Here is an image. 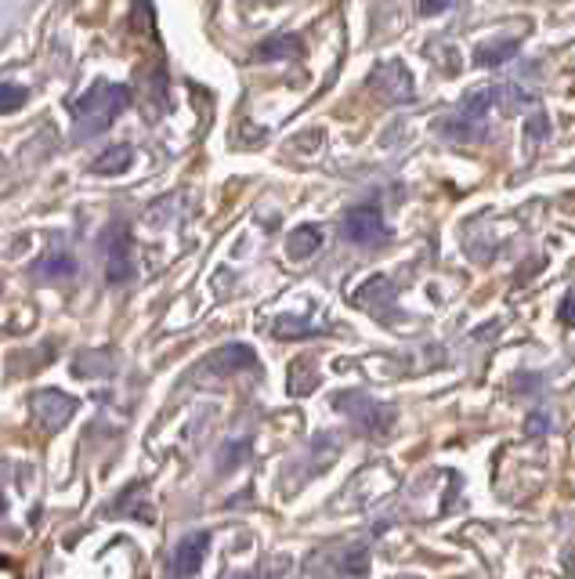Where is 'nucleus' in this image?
Wrapping results in <instances>:
<instances>
[{"label": "nucleus", "mask_w": 575, "mask_h": 579, "mask_svg": "<svg viewBox=\"0 0 575 579\" xmlns=\"http://www.w3.org/2000/svg\"><path fill=\"white\" fill-rule=\"evenodd\" d=\"M344 236L359 247H380L391 232L384 225V214H380L377 203H362V207H351L344 214Z\"/></svg>", "instance_id": "3"}, {"label": "nucleus", "mask_w": 575, "mask_h": 579, "mask_svg": "<svg viewBox=\"0 0 575 579\" xmlns=\"http://www.w3.org/2000/svg\"><path fill=\"white\" fill-rule=\"evenodd\" d=\"M33 272H37L40 279L73 276V272H76V261H73L69 254H48V257H40L37 265H33Z\"/></svg>", "instance_id": "11"}, {"label": "nucleus", "mask_w": 575, "mask_h": 579, "mask_svg": "<svg viewBox=\"0 0 575 579\" xmlns=\"http://www.w3.org/2000/svg\"><path fill=\"white\" fill-rule=\"evenodd\" d=\"M131 105V91L120 84H95L84 98H76L73 120L80 134H98L113 124L116 116Z\"/></svg>", "instance_id": "1"}, {"label": "nucleus", "mask_w": 575, "mask_h": 579, "mask_svg": "<svg viewBox=\"0 0 575 579\" xmlns=\"http://www.w3.org/2000/svg\"><path fill=\"white\" fill-rule=\"evenodd\" d=\"M131 11H134V22H138V26H149V22H152V8H149V0H134V4H131Z\"/></svg>", "instance_id": "15"}, {"label": "nucleus", "mask_w": 575, "mask_h": 579, "mask_svg": "<svg viewBox=\"0 0 575 579\" xmlns=\"http://www.w3.org/2000/svg\"><path fill=\"white\" fill-rule=\"evenodd\" d=\"M319 247H322V232H319V228H312V225L297 228V232L290 236V243H286L290 257H312Z\"/></svg>", "instance_id": "10"}, {"label": "nucleus", "mask_w": 575, "mask_h": 579, "mask_svg": "<svg viewBox=\"0 0 575 579\" xmlns=\"http://www.w3.org/2000/svg\"><path fill=\"white\" fill-rule=\"evenodd\" d=\"M257 362L254 348H246V344H225V348H217L207 362H203V370L214 373V377H232L239 370H250Z\"/></svg>", "instance_id": "6"}, {"label": "nucleus", "mask_w": 575, "mask_h": 579, "mask_svg": "<svg viewBox=\"0 0 575 579\" xmlns=\"http://www.w3.org/2000/svg\"><path fill=\"white\" fill-rule=\"evenodd\" d=\"M340 569L348 572V576H366V569H369V558L362 551H351V558L340 565Z\"/></svg>", "instance_id": "14"}, {"label": "nucleus", "mask_w": 575, "mask_h": 579, "mask_svg": "<svg viewBox=\"0 0 575 579\" xmlns=\"http://www.w3.org/2000/svg\"><path fill=\"white\" fill-rule=\"evenodd\" d=\"M105 276H109V283H116V286L131 279V247H127V239L123 236L109 239V265H105Z\"/></svg>", "instance_id": "7"}, {"label": "nucleus", "mask_w": 575, "mask_h": 579, "mask_svg": "<svg viewBox=\"0 0 575 579\" xmlns=\"http://www.w3.org/2000/svg\"><path fill=\"white\" fill-rule=\"evenodd\" d=\"M134 160V152L127 149V145H116V149H109V152H102L95 160V171L98 174H120V171H127V163Z\"/></svg>", "instance_id": "12"}, {"label": "nucleus", "mask_w": 575, "mask_h": 579, "mask_svg": "<svg viewBox=\"0 0 575 579\" xmlns=\"http://www.w3.org/2000/svg\"><path fill=\"white\" fill-rule=\"evenodd\" d=\"M29 409H33V420H37L44 431H62L69 424V417L76 413V399L66 395V391H55V388H44L29 399Z\"/></svg>", "instance_id": "4"}, {"label": "nucleus", "mask_w": 575, "mask_h": 579, "mask_svg": "<svg viewBox=\"0 0 575 579\" xmlns=\"http://www.w3.org/2000/svg\"><path fill=\"white\" fill-rule=\"evenodd\" d=\"M26 87L19 84H0V113H15V109H22L26 105Z\"/></svg>", "instance_id": "13"}, {"label": "nucleus", "mask_w": 575, "mask_h": 579, "mask_svg": "<svg viewBox=\"0 0 575 579\" xmlns=\"http://www.w3.org/2000/svg\"><path fill=\"white\" fill-rule=\"evenodd\" d=\"M561 323L565 326H575V294L565 297V304H561Z\"/></svg>", "instance_id": "17"}, {"label": "nucleus", "mask_w": 575, "mask_h": 579, "mask_svg": "<svg viewBox=\"0 0 575 579\" xmlns=\"http://www.w3.org/2000/svg\"><path fill=\"white\" fill-rule=\"evenodd\" d=\"M293 55H301V40L297 37H272L257 48L261 62H279V58H293Z\"/></svg>", "instance_id": "9"}, {"label": "nucleus", "mask_w": 575, "mask_h": 579, "mask_svg": "<svg viewBox=\"0 0 575 579\" xmlns=\"http://www.w3.org/2000/svg\"><path fill=\"white\" fill-rule=\"evenodd\" d=\"M496 98H500V91H492V87L467 95L460 102V109L442 124V134H449L456 142H478L481 134H485V113L492 109Z\"/></svg>", "instance_id": "2"}, {"label": "nucleus", "mask_w": 575, "mask_h": 579, "mask_svg": "<svg viewBox=\"0 0 575 579\" xmlns=\"http://www.w3.org/2000/svg\"><path fill=\"white\" fill-rule=\"evenodd\" d=\"M453 0H420V15H442Z\"/></svg>", "instance_id": "16"}, {"label": "nucleus", "mask_w": 575, "mask_h": 579, "mask_svg": "<svg viewBox=\"0 0 575 579\" xmlns=\"http://www.w3.org/2000/svg\"><path fill=\"white\" fill-rule=\"evenodd\" d=\"M514 55H518V40H496V44H485V48H478V55H474V66H478V69L503 66V62H510Z\"/></svg>", "instance_id": "8"}, {"label": "nucleus", "mask_w": 575, "mask_h": 579, "mask_svg": "<svg viewBox=\"0 0 575 579\" xmlns=\"http://www.w3.org/2000/svg\"><path fill=\"white\" fill-rule=\"evenodd\" d=\"M210 551V532H189L181 536V543L174 547V576H196L203 558Z\"/></svg>", "instance_id": "5"}]
</instances>
